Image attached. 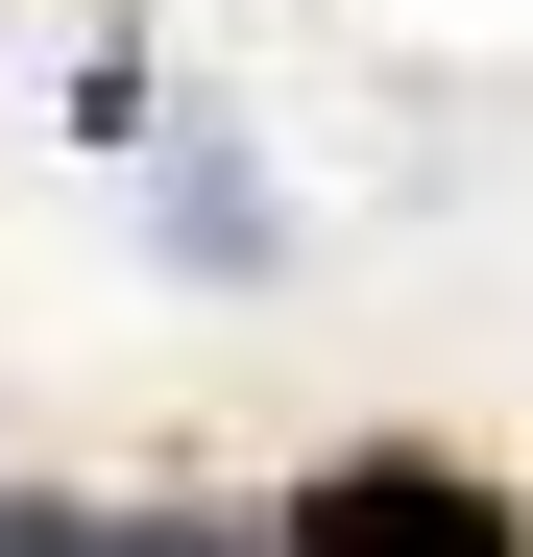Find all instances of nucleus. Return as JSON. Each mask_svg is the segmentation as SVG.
<instances>
[{
    "label": "nucleus",
    "instance_id": "f257e3e1",
    "mask_svg": "<svg viewBox=\"0 0 533 557\" xmlns=\"http://www.w3.org/2000/svg\"><path fill=\"white\" fill-rule=\"evenodd\" d=\"M266 557H533V509L485 485V460H412V436H364V460H315V485L266 509Z\"/></svg>",
    "mask_w": 533,
    "mask_h": 557
},
{
    "label": "nucleus",
    "instance_id": "f03ea898",
    "mask_svg": "<svg viewBox=\"0 0 533 557\" xmlns=\"http://www.w3.org/2000/svg\"><path fill=\"white\" fill-rule=\"evenodd\" d=\"M0 557H266V509H0Z\"/></svg>",
    "mask_w": 533,
    "mask_h": 557
}]
</instances>
